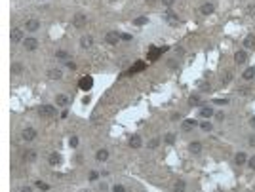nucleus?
Instances as JSON below:
<instances>
[{"mask_svg": "<svg viewBox=\"0 0 255 192\" xmlns=\"http://www.w3.org/2000/svg\"><path fill=\"white\" fill-rule=\"evenodd\" d=\"M23 46H25V50H27V52H34L36 48H38V40H36V38H33V36H29V38L23 40Z\"/></svg>", "mask_w": 255, "mask_h": 192, "instance_id": "f257e3e1", "label": "nucleus"}, {"mask_svg": "<svg viewBox=\"0 0 255 192\" xmlns=\"http://www.w3.org/2000/svg\"><path fill=\"white\" fill-rule=\"evenodd\" d=\"M38 112L42 116H54L55 114V107L54 105H42V107H38Z\"/></svg>", "mask_w": 255, "mask_h": 192, "instance_id": "f03ea898", "label": "nucleus"}, {"mask_svg": "<svg viewBox=\"0 0 255 192\" xmlns=\"http://www.w3.org/2000/svg\"><path fill=\"white\" fill-rule=\"evenodd\" d=\"M21 137L25 139V141H33V139L36 137V131H34V128H23V131H21Z\"/></svg>", "mask_w": 255, "mask_h": 192, "instance_id": "7ed1b4c3", "label": "nucleus"}, {"mask_svg": "<svg viewBox=\"0 0 255 192\" xmlns=\"http://www.w3.org/2000/svg\"><path fill=\"white\" fill-rule=\"evenodd\" d=\"M38 27H40V21H36V19H27V23H25V29H27L29 33L38 31Z\"/></svg>", "mask_w": 255, "mask_h": 192, "instance_id": "20e7f679", "label": "nucleus"}, {"mask_svg": "<svg viewBox=\"0 0 255 192\" xmlns=\"http://www.w3.org/2000/svg\"><path fill=\"white\" fill-rule=\"evenodd\" d=\"M73 25H74V27H84V25H86V15H84V13H74Z\"/></svg>", "mask_w": 255, "mask_h": 192, "instance_id": "39448f33", "label": "nucleus"}, {"mask_svg": "<svg viewBox=\"0 0 255 192\" xmlns=\"http://www.w3.org/2000/svg\"><path fill=\"white\" fill-rule=\"evenodd\" d=\"M200 12H202V15H212V13L215 12V6H213L212 2H206V4H202Z\"/></svg>", "mask_w": 255, "mask_h": 192, "instance_id": "423d86ee", "label": "nucleus"}, {"mask_svg": "<svg viewBox=\"0 0 255 192\" xmlns=\"http://www.w3.org/2000/svg\"><path fill=\"white\" fill-rule=\"evenodd\" d=\"M25 33H23L21 29H12V42H21V40H25V36H23Z\"/></svg>", "mask_w": 255, "mask_h": 192, "instance_id": "0eeeda50", "label": "nucleus"}, {"mask_svg": "<svg viewBox=\"0 0 255 192\" xmlns=\"http://www.w3.org/2000/svg\"><path fill=\"white\" fill-rule=\"evenodd\" d=\"M141 145H143V141H141L139 135H131L130 137V147L131 149H141Z\"/></svg>", "mask_w": 255, "mask_h": 192, "instance_id": "6e6552de", "label": "nucleus"}, {"mask_svg": "<svg viewBox=\"0 0 255 192\" xmlns=\"http://www.w3.org/2000/svg\"><path fill=\"white\" fill-rule=\"evenodd\" d=\"M200 116L202 118H212V116H215V110L212 107H200Z\"/></svg>", "mask_w": 255, "mask_h": 192, "instance_id": "1a4fd4ad", "label": "nucleus"}, {"mask_svg": "<svg viewBox=\"0 0 255 192\" xmlns=\"http://www.w3.org/2000/svg\"><path fill=\"white\" fill-rule=\"evenodd\" d=\"M48 76L52 80H61L63 78V73H61V68H50L48 70Z\"/></svg>", "mask_w": 255, "mask_h": 192, "instance_id": "9d476101", "label": "nucleus"}, {"mask_svg": "<svg viewBox=\"0 0 255 192\" xmlns=\"http://www.w3.org/2000/svg\"><path fill=\"white\" fill-rule=\"evenodd\" d=\"M189 150H191L192 154L202 152V143H200V141H192V143H189Z\"/></svg>", "mask_w": 255, "mask_h": 192, "instance_id": "9b49d317", "label": "nucleus"}, {"mask_svg": "<svg viewBox=\"0 0 255 192\" xmlns=\"http://www.w3.org/2000/svg\"><path fill=\"white\" fill-rule=\"evenodd\" d=\"M244 48H246V50H253V48H255V36L253 34H249V36L244 38Z\"/></svg>", "mask_w": 255, "mask_h": 192, "instance_id": "f8f14e48", "label": "nucleus"}, {"mask_svg": "<svg viewBox=\"0 0 255 192\" xmlns=\"http://www.w3.org/2000/svg\"><path fill=\"white\" fill-rule=\"evenodd\" d=\"M247 160H249V158H247L244 152H236V156H234V164H236V165H244Z\"/></svg>", "mask_w": 255, "mask_h": 192, "instance_id": "ddd939ff", "label": "nucleus"}, {"mask_svg": "<svg viewBox=\"0 0 255 192\" xmlns=\"http://www.w3.org/2000/svg\"><path fill=\"white\" fill-rule=\"evenodd\" d=\"M80 46H82V48H91V46H94V38H91L89 34L82 36V38H80Z\"/></svg>", "mask_w": 255, "mask_h": 192, "instance_id": "4468645a", "label": "nucleus"}, {"mask_svg": "<svg viewBox=\"0 0 255 192\" xmlns=\"http://www.w3.org/2000/svg\"><path fill=\"white\" fill-rule=\"evenodd\" d=\"M147 23H149V17H145V15H139V17L133 19V25L135 27H143V25H147Z\"/></svg>", "mask_w": 255, "mask_h": 192, "instance_id": "2eb2a0df", "label": "nucleus"}, {"mask_svg": "<svg viewBox=\"0 0 255 192\" xmlns=\"http://www.w3.org/2000/svg\"><path fill=\"white\" fill-rule=\"evenodd\" d=\"M118 40H120V34H118V33H114V31H112V33H107V42H109V44H116Z\"/></svg>", "mask_w": 255, "mask_h": 192, "instance_id": "dca6fc26", "label": "nucleus"}, {"mask_svg": "<svg viewBox=\"0 0 255 192\" xmlns=\"http://www.w3.org/2000/svg\"><path fill=\"white\" fill-rule=\"evenodd\" d=\"M246 59H247V52H236V55H234V61H236L238 65L246 63Z\"/></svg>", "mask_w": 255, "mask_h": 192, "instance_id": "f3484780", "label": "nucleus"}, {"mask_svg": "<svg viewBox=\"0 0 255 192\" xmlns=\"http://www.w3.org/2000/svg\"><path fill=\"white\" fill-rule=\"evenodd\" d=\"M69 103V97H67V95H63V93H59L57 95V97H55V105L57 107H65Z\"/></svg>", "mask_w": 255, "mask_h": 192, "instance_id": "a211bd4d", "label": "nucleus"}, {"mask_svg": "<svg viewBox=\"0 0 255 192\" xmlns=\"http://www.w3.org/2000/svg\"><path fill=\"white\" fill-rule=\"evenodd\" d=\"M80 88H82V89H86V91H88V89H89V88H91V76H84V78H82V80H80Z\"/></svg>", "mask_w": 255, "mask_h": 192, "instance_id": "6ab92c4d", "label": "nucleus"}, {"mask_svg": "<svg viewBox=\"0 0 255 192\" xmlns=\"http://www.w3.org/2000/svg\"><path fill=\"white\" fill-rule=\"evenodd\" d=\"M99 162H107L109 160V150L107 149H101V150H97V156H95Z\"/></svg>", "mask_w": 255, "mask_h": 192, "instance_id": "aec40b11", "label": "nucleus"}, {"mask_svg": "<svg viewBox=\"0 0 255 192\" xmlns=\"http://www.w3.org/2000/svg\"><path fill=\"white\" fill-rule=\"evenodd\" d=\"M242 76H244V80H251V78L255 76V68H253V67H247V68L244 70Z\"/></svg>", "mask_w": 255, "mask_h": 192, "instance_id": "412c9836", "label": "nucleus"}, {"mask_svg": "<svg viewBox=\"0 0 255 192\" xmlns=\"http://www.w3.org/2000/svg\"><path fill=\"white\" fill-rule=\"evenodd\" d=\"M48 162H50L52 165H57V164L61 162V156H59V152H52V154H50V158H48Z\"/></svg>", "mask_w": 255, "mask_h": 192, "instance_id": "4be33fe9", "label": "nucleus"}, {"mask_svg": "<svg viewBox=\"0 0 255 192\" xmlns=\"http://www.w3.org/2000/svg\"><path fill=\"white\" fill-rule=\"evenodd\" d=\"M194 126H196V122H194V120H191V118H189V120H183V129H185V131L192 129Z\"/></svg>", "mask_w": 255, "mask_h": 192, "instance_id": "5701e85b", "label": "nucleus"}, {"mask_svg": "<svg viewBox=\"0 0 255 192\" xmlns=\"http://www.w3.org/2000/svg\"><path fill=\"white\" fill-rule=\"evenodd\" d=\"M185 186H187V184H185V181H175V184H173V190L175 192H185Z\"/></svg>", "mask_w": 255, "mask_h": 192, "instance_id": "b1692460", "label": "nucleus"}, {"mask_svg": "<svg viewBox=\"0 0 255 192\" xmlns=\"http://www.w3.org/2000/svg\"><path fill=\"white\" fill-rule=\"evenodd\" d=\"M55 57H57V59H61V61H69V52H65V50H57V52H55Z\"/></svg>", "mask_w": 255, "mask_h": 192, "instance_id": "393cba45", "label": "nucleus"}, {"mask_svg": "<svg viewBox=\"0 0 255 192\" xmlns=\"http://www.w3.org/2000/svg\"><path fill=\"white\" fill-rule=\"evenodd\" d=\"M23 158H25L27 162H33V160H36V152H34V150H25Z\"/></svg>", "mask_w": 255, "mask_h": 192, "instance_id": "a878e982", "label": "nucleus"}, {"mask_svg": "<svg viewBox=\"0 0 255 192\" xmlns=\"http://www.w3.org/2000/svg\"><path fill=\"white\" fill-rule=\"evenodd\" d=\"M143 68H145V63H143V61H137V63L133 65V68L130 70V73H137V70H143Z\"/></svg>", "mask_w": 255, "mask_h": 192, "instance_id": "bb28decb", "label": "nucleus"}, {"mask_svg": "<svg viewBox=\"0 0 255 192\" xmlns=\"http://www.w3.org/2000/svg\"><path fill=\"white\" fill-rule=\"evenodd\" d=\"M34 184H36V186H38V188H40L42 192H46V190H48V188H50V184H46L44 181H36Z\"/></svg>", "mask_w": 255, "mask_h": 192, "instance_id": "cd10ccee", "label": "nucleus"}, {"mask_svg": "<svg viewBox=\"0 0 255 192\" xmlns=\"http://www.w3.org/2000/svg\"><path fill=\"white\" fill-rule=\"evenodd\" d=\"M189 103H191L192 107H202V103H200V99L196 97V95H192V97L189 99Z\"/></svg>", "mask_w": 255, "mask_h": 192, "instance_id": "c85d7f7f", "label": "nucleus"}, {"mask_svg": "<svg viewBox=\"0 0 255 192\" xmlns=\"http://www.w3.org/2000/svg\"><path fill=\"white\" fill-rule=\"evenodd\" d=\"M158 145H160V139H158V137H154V139L149 141V149H156Z\"/></svg>", "mask_w": 255, "mask_h": 192, "instance_id": "c756f323", "label": "nucleus"}, {"mask_svg": "<svg viewBox=\"0 0 255 192\" xmlns=\"http://www.w3.org/2000/svg\"><path fill=\"white\" fill-rule=\"evenodd\" d=\"M164 141L168 143V145H171V143L175 141V133H166V137H164Z\"/></svg>", "mask_w": 255, "mask_h": 192, "instance_id": "7c9ffc66", "label": "nucleus"}, {"mask_svg": "<svg viewBox=\"0 0 255 192\" xmlns=\"http://www.w3.org/2000/svg\"><path fill=\"white\" fill-rule=\"evenodd\" d=\"M166 19H170V23H177V15L173 12H168L166 13Z\"/></svg>", "mask_w": 255, "mask_h": 192, "instance_id": "2f4dec72", "label": "nucleus"}, {"mask_svg": "<svg viewBox=\"0 0 255 192\" xmlns=\"http://www.w3.org/2000/svg\"><path fill=\"white\" fill-rule=\"evenodd\" d=\"M200 128H202L204 131H212V129H213V126H212L210 122H202V124H200Z\"/></svg>", "mask_w": 255, "mask_h": 192, "instance_id": "473e14b6", "label": "nucleus"}, {"mask_svg": "<svg viewBox=\"0 0 255 192\" xmlns=\"http://www.w3.org/2000/svg\"><path fill=\"white\" fill-rule=\"evenodd\" d=\"M69 145H71L73 149H76V147H78V137H76V135H73V137H71V141H69Z\"/></svg>", "mask_w": 255, "mask_h": 192, "instance_id": "72a5a7b5", "label": "nucleus"}, {"mask_svg": "<svg viewBox=\"0 0 255 192\" xmlns=\"http://www.w3.org/2000/svg\"><path fill=\"white\" fill-rule=\"evenodd\" d=\"M12 73H13V74L21 73V63H13V65H12Z\"/></svg>", "mask_w": 255, "mask_h": 192, "instance_id": "f704fd0d", "label": "nucleus"}, {"mask_svg": "<svg viewBox=\"0 0 255 192\" xmlns=\"http://www.w3.org/2000/svg\"><path fill=\"white\" fill-rule=\"evenodd\" d=\"M158 53H160V50H150V53H149V59H154V57H158Z\"/></svg>", "mask_w": 255, "mask_h": 192, "instance_id": "c9c22d12", "label": "nucleus"}, {"mask_svg": "<svg viewBox=\"0 0 255 192\" xmlns=\"http://www.w3.org/2000/svg\"><path fill=\"white\" fill-rule=\"evenodd\" d=\"M131 38H133V36H131V34H128V33H122V34H120V40H126V42H130Z\"/></svg>", "mask_w": 255, "mask_h": 192, "instance_id": "e433bc0d", "label": "nucleus"}, {"mask_svg": "<svg viewBox=\"0 0 255 192\" xmlns=\"http://www.w3.org/2000/svg\"><path fill=\"white\" fill-rule=\"evenodd\" d=\"M99 179V173L97 171H89V181H97Z\"/></svg>", "mask_w": 255, "mask_h": 192, "instance_id": "4c0bfd02", "label": "nucleus"}, {"mask_svg": "<svg viewBox=\"0 0 255 192\" xmlns=\"http://www.w3.org/2000/svg\"><path fill=\"white\" fill-rule=\"evenodd\" d=\"M65 67H67V68H71V70H76V65H74L73 61H67V63H65Z\"/></svg>", "mask_w": 255, "mask_h": 192, "instance_id": "58836bf2", "label": "nucleus"}, {"mask_svg": "<svg viewBox=\"0 0 255 192\" xmlns=\"http://www.w3.org/2000/svg\"><path fill=\"white\" fill-rule=\"evenodd\" d=\"M247 165L251 167V169H255V156H251V158L247 160Z\"/></svg>", "mask_w": 255, "mask_h": 192, "instance_id": "ea45409f", "label": "nucleus"}, {"mask_svg": "<svg viewBox=\"0 0 255 192\" xmlns=\"http://www.w3.org/2000/svg\"><path fill=\"white\" fill-rule=\"evenodd\" d=\"M162 4H164L166 8H171L173 6V0H162Z\"/></svg>", "mask_w": 255, "mask_h": 192, "instance_id": "a19ab883", "label": "nucleus"}, {"mask_svg": "<svg viewBox=\"0 0 255 192\" xmlns=\"http://www.w3.org/2000/svg\"><path fill=\"white\" fill-rule=\"evenodd\" d=\"M112 190H114V192H124V186H122V184H114Z\"/></svg>", "mask_w": 255, "mask_h": 192, "instance_id": "79ce46f5", "label": "nucleus"}, {"mask_svg": "<svg viewBox=\"0 0 255 192\" xmlns=\"http://www.w3.org/2000/svg\"><path fill=\"white\" fill-rule=\"evenodd\" d=\"M223 118H225V114H223V112H215V120H217V122H221Z\"/></svg>", "mask_w": 255, "mask_h": 192, "instance_id": "37998d69", "label": "nucleus"}, {"mask_svg": "<svg viewBox=\"0 0 255 192\" xmlns=\"http://www.w3.org/2000/svg\"><path fill=\"white\" fill-rule=\"evenodd\" d=\"M168 67H171V68H177V61H171V59H170V61H168Z\"/></svg>", "mask_w": 255, "mask_h": 192, "instance_id": "c03bdc74", "label": "nucleus"}, {"mask_svg": "<svg viewBox=\"0 0 255 192\" xmlns=\"http://www.w3.org/2000/svg\"><path fill=\"white\" fill-rule=\"evenodd\" d=\"M179 118H181L179 112H173V114H171V120H173V122H175V120H179Z\"/></svg>", "mask_w": 255, "mask_h": 192, "instance_id": "a18cd8bd", "label": "nucleus"}, {"mask_svg": "<svg viewBox=\"0 0 255 192\" xmlns=\"http://www.w3.org/2000/svg\"><path fill=\"white\" fill-rule=\"evenodd\" d=\"M249 145H251V147H255V135H251V137H249Z\"/></svg>", "mask_w": 255, "mask_h": 192, "instance_id": "49530a36", "label": "nucleus"}, {"mask_svg": "<svg viewBox=\"0 0 255 192\" xmlns=\"http://www.w3.org/2000/svg\"><path fill=\"white\" fill-rule=\"evenodd\" d=\"M69 116V110L67 109H63V112H61V118H67Z\"/></svg>", "mask_w": 255, "mask_h": 192, "instance_id": "de8ad7c7", "label": "nucleus"}, {"mask_svg": "<svg viewBox=\"0 0 255 192\" xmlns=\"http://www.w3.org/2000/svg\"><path fill=\"white\" fill-rule=\"evenodd\" d=\"M21 192H33V190H31L29 186H23V188H21Z\"/></svg>", "mask_w": 255, "mask_h": 192, "instance_id": "09e8293b", "label": "nucleus"}, {"mask_svg": "<svg viewBox=\"0 0 255 192\" xmlns=\"http://www.w3.org/2000/svg\"><path fill=\"white\" fill-rule=\"evenodd\" d=\"M249 13H255V4H251V6H249Z\"/></svg>", "mask_w": 255, "mask_h": 192, "instance_id": "8fccbe9b", "label": "nucleus"}, {"mask_svg": "<svg viewBox=\"0 0 255 192\" xmlns=\"http://www.w3.org/2000/svg\"><path fill=\"white\" fill-rule=\"evenodd\" d=\"M147 4H154V0H147Z\"/></svg>", "mask_w": 255, "mask_h": 192, "instance_id": "3c124183", "label": "nucleus"}, {"mask_svg": "<svg viewBox=\"0 0 255 192\" xmlns=\"http://www.w3.org/2000/svg\"><path fill=\"white\" fill-rule=\"evenodd\" d=\"M251 124H253V126H255V118H251Z\"/></svg>", "mask_w": 255, "mask_h": 192, "instance_id": "603ef678", "label": "nucleus"}]
</instances>
